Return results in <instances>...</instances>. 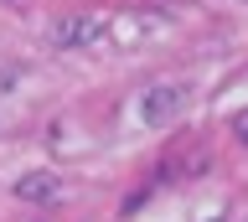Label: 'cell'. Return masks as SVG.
<instances>
[{
    "label": "cell",
    "instance_id": "1",
    "mask_svg": "<svg viewBox=\"0 0 248 222\" xmlns=\"http://www.w3.org/2000/svg\"><path fill=\"white\" fill-rule=\"evenodd\" d=\"M186 104H191V83H181V78H170V83H155L150 93L140 98V119L150 129H166V124H176L186 114Z\"/></svg>",
    "mask_w": 248,
    "mask_h": 222
},
{
    "label": "cell",
    "instance_id": "2",
    "mask_svg": "<svg viewBox=\"0 0 248 222\" xmlns=\"http://www.w3.org/2000/svg\"><path fill=\"white\" fill-rule=\"evenodd\" d=\"M46 36H52V47H62V52H83V47H93V42L108 36V16H93V11H83V16H57L46 26Z\"/></svg>",
    "mask_w": 248,
    "mask_h": 222
},
{
    "label": "cell",
    "instance_id": "3",
    "mask_svg": "<svg viewBox=\"0 0 248 222\" xmlns=\"http://www.w3.org/2000/svg\"><path fill=\"white\" fill-rule=\"evenodd\" d=\"M57 176H46V171H26L21 181H16V196L21 202H57Z\"/></svg>",
    "mask_w": 248,
    "mask_h": 222
},
{
    "label": "cell",
    "instance_id": "4",
    "mask_svg": "<svg viewBox=\"0 0 248 222\" xmlns=\"http://www.w3.org/2000/svg\"><path fill=\"white\" fill-rule=\"evenodd\" d=\"M232 129H238V140L248 145V114H243V119H238V124H232Z\"/></svg>",
    "mask_w": 248,
    "mask_h": 222
}]
</instances>
